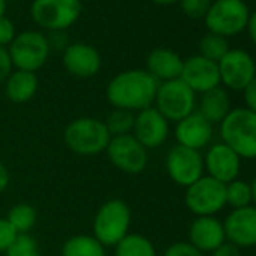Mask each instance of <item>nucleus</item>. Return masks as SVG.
Here are the masks:
<instances>
[{
	"mask_svg": "<svg viewBox=\"0 0 256 256\" xmlns=\"http://www.w3.org/2000/svg\"><path fill=\"white\" fill-rule=\"evenodd\" d=\"M65 145L78 156L90 157L106 152L112 136L104 120L96 118H77L71 120L64 133Z\"/></svg>",
	"mask_w": 256,
	"mask_h": 256,
	"instance_id": "7ed1b4c3",
	"label": "nucleus"
},
{
	"mask_svg": "<svg viewBox=\"0 0 256 256\" xmlns=\"http://www.w3.org/2000/svg\"><path fill=\"white\" fill-rule=\"evenodd\" d=\"M217 65L220 84L230 90L242 92L256 77V62L253 56L242 48H230Z\"/></svg>",
	"mask_w": 256,
	"mask_h": 256,
	"instance_id": "9b49d317",
	"label": "nucleus"
},
{
	"mask_svg": "<svg viewBox=\"0 0 256 256\" xmlns=\"http://www.w3.org/2000/svg\"><path fill=\"white\" fill-rule=\"evenodd\" d=\"M6 256H42L36 240L30 234H18L12 246L8 248Z\"/></svg>",
	"mask_w": 256,
	"mask_h": 256,
	"instance_id": "c85d7f7f",
	"label": "nucleus"
},
{
	"mask_svg": "<svg viewBox=\"0 0 256 256\" xmlns=\"http://www.w3.org/2000/svg\"><path fill=\"white\" fill-rule=\"evenodd\" d=\"M80 14V0H34L30 5L34 23L46 32H65L77 23Z\"/></svg>",
	"mask_w": 256,
	"mask_h": 256,
	"instance_id": "423d86ee",
	"label": "nucleus"
},
{
	"mask_svg": "<svg viewBox=\"0 0 256 256\" xmlns=\"http://www.w3.org/2000/svg\"><path fill=\"white\" fill-rule=\"evenodd\" d=\"M229 42L228 38L216 35V34H206L202 36V40L199 41V54L204 56L208 60H212L216 64H218L222 60V58L229 52Z\"/></svg>",
	"mask_w": 256,
	"mask_h": 256,
	"instance_id": "bb28decb",
	"label": "nucleus"
},
{
	"mask_svg": "<svg viewBox=\"0 0 256 256\" xmlns=\"http://www.w3.org/2000/svg\"><path fill=\"white\" fill-rule=\"evenodd\" d=\"M226 190V205L234 210L252 205V188L247 181L234 180L224 186Z\"/></svg>",
	"mask_w": 256,
	"mask_h": 256,
	"instance_id": "cd10ccee",
	"label": "nucleus"
},
{
	"mask_svg": "<svg viewBox=\"0 0 256 256\" xmlns=\"http://www.w3.org/2000/svg\"><path fill=\"white\" fill-rule=\"evenodd\" d=\"M246 30L248 32V36H250L252 42L256 47V11H253L250 14V18H248V23H247V29Z\"/></svg>",
	"mask_w": 256,
	"mask_h": 256,
	"instance_id": "58836bf2",
	"label": "nucleus"
},
{
	"mask_svg": "<svg viewBox=\"0 0 256 256\" xmlns=\"http://www.w3.org/2000/svg\"><path fill=\"white\" fill-rule=\"evenodd\" d=\"M194 94H205L220 86L218 65L205 59L200 54L190 56L184 60L182 72L180 77Z\"/></svg>",
	"mask_w": 256,
	"mask_h": 256,
	"instance_id": "2eb2a0df",
	"label": "nucleus"
},
{
	"mask_svg": "<svg viewBox=\"0 0 256 256\" xmlns=\"http://www.w3.org/2000/svg\"><path fill=\"white\" fill-rule=\"evenodd\" d=\"M226 241L241 247L256 246V206L232 210L223 222Z\"/></svg>",
	"mask_w": 256,
	"mask_h": 256,
	"instance_id": "4468645a",
	"label": "nucleus"
},
{
	"mask_svg": "<svg viewBox=\"0 0 256 256\" xmlns=\"http://www.w3.org/2000/svg\"><path fill=\"white\" fill-rule=\"evenodd\" d=\"M40 88V80L36 72L14 70L10 77L5 80V94L6 98L16 104H24L30 101Z\"/></svg>",
	"mask_w": 256,
	"mask_h": 256,
	"instance_id": "412c9836",
	"label": "nucleus"
},
{
	"mask_svg": "<svg viewBox=\"0 0 256 256\" xmlns=\"http://www.w3.org/2000/svg\"><path fill=\"white\" fill-rule=\"evenodd\" d=\"M204 166L208 176L226 186L228 182L238 180L241 170V158L228 145L216 144L208 148L204 157Z\"/></svg>",
	"mask_w": 256,
	"mask_h": 256,
	"instance_id": "dca6fc26",
	"label": "nucleus"
},
{
	"mask_svg": "<svg viewBox=\"0 0 256 256\" xmlns=\"http://www.w3.org/2000/svg\"><path fill=\"white\" fill-rule=\"evenodd\" d=\"M186 205L196 217L216 216L226 205L224 184L204 175L186 188Z\"/></svg>",
	"mask_w": 256,
	"mask_h": 256,
	"instance_id": "1a4fd4ad",
	"label": "nucleus"
},
{
	"mask_svg": "<svg viewBox=\"0 0 256 256\" xmlns=\"http://www.w3.org/2000/svg\"><path fill=\"white\" fill-rule=\"evenodd\" d=\"M130 206L120 199H110L96 211L92 223V235L104 247H114L124 236L130 234Z\"/></svg>",
	"mask_w": 256,
	"mask_h": 256,
	"instance_id": "20e7f679",
	"label": "nucleus"
},
{
	"mask_svg": "<svg viewBox=\"0 0 256 256\" xmlns=\"http://www.w3.org/2000/svg\"><path fill=\"white\" fill-rule=\"evenodd\" d=\"M250 14L244 0H214L204 22L210 34L230 38L247 29Z\"/></svg>",
	"mask_w": 256,
	"mask_h": 256,
	"instance_id": "39448f33",
	"label": "nucleus"
},
{
	"mask_svg": "<svg viewBox=\"0 0 256 256\" xmlns=\"http://www.w3.org/2000/svg\"><path fill=\"white\" fill-rule=\"evenodd\" d=\"M175 139L178 145L200 151L206 148L212 139V125L198 112L176 122Z\"/></svg>",
	"mask_w": 256,
	"mask_h": 256,
	"instance_id": "a211bd4d",
	"label": "nucleus"
},
{
	"mask_svg": "<svg viewBox=\"0 0 256 256\" xmlns=\"http://www.w3.org/2000/svg\"><path fill=\"white\" fill-rule=\"evenodd\" d=\"M170 122L152 106L136 113L133 136L146 150H156L162 146L170 133Z\"/></svg>",
	"mask_w": 256,
	"mask_h": 256,
	"instance_id": "ddd939ff",
	"label": "nucleus"
},
{
	"mask_svg": "<svg viewBox=\"0 0 256 256\" xmlns=\"http://www.w3.org/2000/svg\"><path fill=\"white\" fill-rule=\"evenodd\" d=\"M211 256H241V252L236 246L224 241L220 247H217L214 252H211Z\"/></svg>",
	"mask_w": 256,
	"mask_h": 256,
	"instance_id": "e433bc0d",
	"label": "nucleus"
},
{
	"mask_svg": "<svg viewBox=\"0 0 256 256\" xmlns=\"http://www.w3.org/2000/svg\"><path fill=\"white\" fill-rule=\"evenodd\" d=\"M226 241L223 223L214 216L196 217L188 229V242L202 253H211Z\"/></svg>",
	"mask_w": 256,
	"mask_h": 256,
	"instance_id": "6ab92c4d",
	"label": "nucleus"
},
{
	"mask_svg": "<svg viewBox=\"0 0 256 256\" xmlns=\"http://www.w3.org/2000/svg\"><path fill=\"white\" fill-rule=\"evenodd\" d=\"M134 118H136V113H133V112L122 110V108H114L106 118L104 124L107 126L110 136L118 138V136H125V134H132L133 133Z\"/></svg>",
	"mask_w": 256,
	"mask_h": 256,
	"instance_id": "a878e982",
	"label": "nucleus"
},
{
	"mask_svg": "<svg viewBox=\"0 0 256 256\" xmlns=\"http://www.w3.org/2000/svg\"><path fill=\"white\" fill-rule=\"evenodd\" d=\"M62 256H106V247L94 235H74L62 246Z\"/></svg>",
	"mask_w": 256,
	"mask_h": 256,
	"instance_id": "5701e85b",
	"label": "nucleus"
},
{
	"mask_svg": "<svg viewBox=\"0 0 256 256\" xmlns=\"http://www.w3.org/2000/svg\"><path fill=\"white\" fill-rule=\"evenodd\" d=\"M166 170L175 184L187 188L188 186H192L204 176V157L200 151L176 145L170 148V151L168 152Z\"/></svg>",
	"mask_w": 256,
	"mask_h": 256,
	"instance_id": "f8f14e48",
	"label": "nucleus"
},
{
	"mask_svg": "<svg viewBox=\"0 0 256 256\" xmlns=\"http://www.w3.org/2000/svg\"><path fill=\"white\" fill-rule=\"evenodd\" d=\"M6 220L17 230V234H29L34 229L38 220L36 210L29 204H17L14 205L6 216Z\"/></svg>",
	"mask_w": 256,
	"mask_h": 256,
	"instance_id": "393cba45",
	"label": "nucleus"
},
{
	"mask_svg": "<svg viewBox=\"0 0 256 256\" xmlns=\"http://www.w3.org/2000/svg\"><path fill=\"white\" fill-rule=\"evenodd\" d=\"M250 188H252V204L253 206H256V176L250 182Z\"/></svg>",
	"mask_w": 256,
	"mask_h": 256,
	"instance_id": "ea45409f",
	"label": "nucleus"
},
{
	"mask_svg": "<svg viewBox=\"0 0 256 256\" xmlns=\"http://www.w3.org/2000/svg\"><path fill=\"white\" fill-rule=\"evenodd\" d=\"M106 154L116 169L128 175L142 174L148 164V150L133 134L112 138Z\"/></svg>",
	"mask_w": 256,
	"mask_h": 256,
	"instance_id": "9d476101",
	"label": "nucleus"
},
{
	"mask_svg": "<svg viewBox=\"0 0 256 256\" xmlns=\"http://www.w3.org/2000/svg\"><path fill=\"white\" fill-rule=\"evenodd\" d=\"M154 107L169 122H180L196 112V94L181 78L163 82L158 86Z\"/></svg>",
	"mask_w": 256,
	"mask_h": 256,
	"instance_id": "6e6552de",
	"label": "nucleus"
},
{
	"mask_svg": "<svg viewBox=\"0 0 256 256\" xmlns=\"http://www.w3.org/2000/svg\"><path fill=\"white\" fill-rule=\"evenodd\" d=\"M220 138L240 158L256 160V113L246 107L232 108L220 122Z\"/></svg>",
	"mask_w": 256,
	"mask_h": 256,
	"instance_id": "f03ea898",
	"label": "nucleus"
},
{
	"mask_svg": "<svg viewBox=\"0 0 256 256\" xmlns=\"http://www.w3.org/2000/svg\"><path fill=\"white\" fill-rule=\"evenodd\" d=\"M242 98H244L246 108H248L250 112L256 113V77L244 88Z\"/></svg>",
	"mask_w": 256,
	"mask_h": 256,
	"instance_id": "c9c22d12",
	"label": "nucleus"
},
{
	"mask_svg": "<svg viewBox=\"0 0 256 256\" xmlns=\"http://www.w3.org/2000/svg\"><path fill=\"white\" fill-rule=\"evenodd\" d=\"M181 11L193 20L204 18L212 4V0H180Z\"/></svg>",
	"mask_w": 256,
	"mask_h": 256,
	"instance_id": "c756f323",
	"label": "nucleus"
},
{
	"mask_svg": "<svg viewBox=\"0 0 256 256\" xmlns=\"http://www.w3.org/2000/svg\"><path fill=\"white\" fill-rule=\"evenodd\" d=\"M230 98L224 88L217 86L205 94H202L198 113L202 114L211 125L220 124L230 112Z\"/></svg>",
	"mask_w": 256,
	"mask_h": 256,
	"instance_id": "4be33fe9",
	"label": "nucleus"
},
{
	"mask_svg": "<svg viewBox=\"0 0 256 256\" xmlns=\"http://www.w3.org/2000/svg\"><path fill=\"white\" fill-rule=\"evenodd\" d=\"M6 8H8V2H6V0H0V17L6 16Z\"/></svg>",
	"mask_w": 256,
	"mask_h": 256,
	"instance_id": "79ce46f5",
	"label": "nucleus"
},
{
	"mask_svg": "<svg viewBox=\"0 0 256 256\" xmlns=\"http://www.w3.org/2000/svg\"><path fill=\"white\" fill-rule=\"evenodd\" d=\"M17 236H18L17 230L11 226L6 217L5 218L0 217V253H6Z\"/></svg>",
	"mask_w": 256,
	"mask_h": 256,
	"instance_id": "7c9ffc66",
	"label": "nucleus"
},
{
	"mask_svg": "<svg viewBox=\"0 0 256 256\" xmlns=\"http://www.w3.org/2000/svg\"><path fill=\"white\" fill-rule=\"evenodd\" d=\"M158 86L146 70H126L108 82L106 96L114 108L138 113L154 106Z\"/></svg>",
	"mask_w": 256,
	"mask_h": 256,
	"instance_id": "f257e3e1",
	"label": "nucleus"
},
{
	"mask_svg": "<svg viewBox=\"0 0 256 256\" xmlns=\"http://www.w3.org/2000/svg\"><path fill=\"white\" fill-rule=\"evenodd\" d=\"M163 256H204V253L199 252L188 241H178L169 246Z\"/></svg>",
	"mask_w": 256,
	"mask_h": 256,
	"instance_id": "2f4dec72",
	"label": "nucleus"
},
{
	"mask_svg": "<svg viewBox=\"0 0 256 256\" xmlns=\"http://www.w3.org/2000/svg\"><path fill=\"white\" fill-rule=\"evenodd\" d=\"M16 36H17V30L14 23L6 16H2L0 17V46L8 47Z\"/></svg>",
	"mask_w": 256,
	"mask_h": 256,
	"instance_id": "473e14b6",
	"label": "nucleus"
},
{
	"mask_svg": "<svg viewBox=\"0 0 256 256\" xmlns=\"http://www.w3.org/2000/svg\"><path fill=\"white\" fill-rule=\"evenodd\" d=\"M8 186H10V172L6 169V166L0 162V194L5 193Z\"/></svg>",
	"mask_w": 256,
	"mask_h": 256,
	"instance_id": "4c0bfd02",
	"label": "nucleus"
},
{
	"mask_svg": "<svg viewBox=\"0 0 256 256\" xmlns=\"http://www.w3.org/2000/svg\"><path fill=\"white\" fill-rule=\"evenodd\" d=\"M114 256H157V252L145 235L128 234L114 246Z\"/></svg>",
	"mask_w": 256,
	"mask_h": 256,
	"instance_id": "b1692460",
	"label": "nucleus"
},
{
	"mask_svg": "<svg viewBox=\"0 0 256 256\" xmlns=\"http://www.w3.org/2000/svg\"><path fill=\"white\" fill-rule=\"evenodd\" d=\"M8 52L16 70L36 72L50 56V46L46 34L38 30H26L17 34L14 41L8 46Z\"/></svg>",
	"mask_w": 256,
	"mask_h": 256,
	"instance_id": "0eeeda50",
	"label": "nucleus"
},
{
	"mask_svg": "<svg viewBox=\"0 0 256 256\" xmlns=\"http://www.w3.org/2000/svg\"><path fill=\"white\" fill-rule=\"evenodd\" d=\"M14 71V65L8 52V47L0 46V82H5Z\"/></svg>",
	"mask_w": 256,
	"mask_h": 256,
	"instance_id": "f704fd0d",
	"label": "nucleus"
},
{
	"mask_svg": "<svg viewBox=\"0 0 256 256\" xmlns=\"http://www.w3.org/2000/svg\"><path fill=\"white\" fill-rule=\"evenodd\" d=\"M184 60L181 56L169 48H156L148 54L146 71L158 82H170L181 77Z\"/></svg>",
	"mask_w": 256,
	"mask_h": 256,
	"instance_id": "aec40b11",
	"label": "nucleus"
},
{
	"mask_svg": "<svg viewBox=\"0 0 256 256\" xmlns=\"http://www.w3.org/2000/svg\"><path fill=\"white\" fill-rule=\"evenodd\" d=\"M154 4H157V5H174V4H178L180 0H152Z\"/></svg>",
	"mask_w": 256,
	"mask_h": 256,
	"instance_id": "a19ab883",
	"label": "nucleus"
},
{
	"mask_svg": "<svg viewBox=\"0 0 256 256\" xmlns=\"http://www.w3.org/2000/svg\"><path fill=\"white\" fill-rule=\"evenodd\" d=\"M48 46L52 50H65L71 42L68 41V35L64 30H56V32H47L46 34Z\"/></svg>",
	"mask_w": 256,
	"mask_h": 256,
	"instance_id": "72a5a7b5",
	"label": "nucleus"
},
{
	"mask_svg": "<svg viewBox=\"0 0 256 256\" xmlns=\"http://www.w3.org/2000/svg\"><path fill=\"white\" fill-rule=\"evenodd\" d=\"M6 2H20V0H6Z\"/></svg>",
	"mask_w": 256,
	"mask_h": 256,
	"instance_id": "37998d69",
	"label": "nucleus"
},
{
	"mask_svg": "<svg viewBox=\"0 0 256 256\" xmlns=\"http://www.w3.org/2000/svg\"><path fill=\"white\" fill-rule=\"evenodd\" d=\"M62 62L65 70L78 78H89L100 72L101 70V54L100 52L84 42H72L64 50Z\"/></svg>",
	"mask_w": 256,
	"mask_h": 256,
	"instance_id": "f3484780",
	"label": "nucleus"
}]
</instances>
